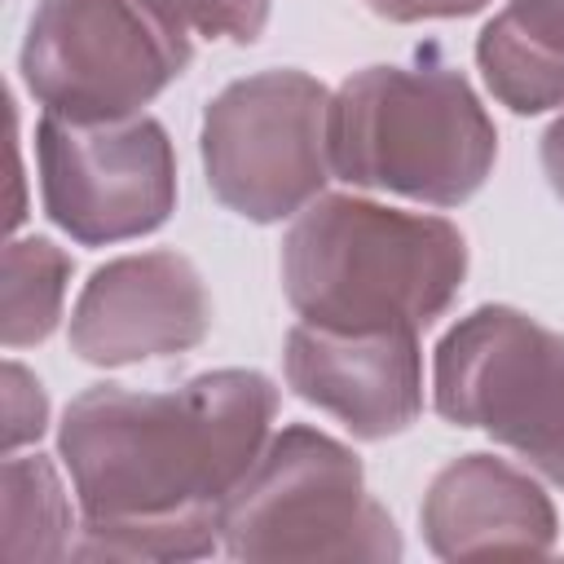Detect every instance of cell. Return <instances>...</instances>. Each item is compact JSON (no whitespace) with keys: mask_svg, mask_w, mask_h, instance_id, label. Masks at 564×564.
Returning <instances> with one entry per match:
<instances>
[{"mask_svg":"<svg viewBox=\"0 0 564 564\" xmlns=\"http://www.w3.org/2000/svg\"><path fill=\"white\" fill-rule=\"evenodd\" d=\"M436 414L489 432L551 485H564V335L538 317L485 304L467 313L432 361Z\"/></svg>","mask_w":564,"mask_h":564,"instance_id":"6","label":"cell"},{"mask_svg":"<svg viewBox=\"0 0 564 564\" xmlns=\"http://www.w3.org/2000/svg\"><path fill=\"white\" fill-rule=\"evenodd\" d=\"M220 546L251 564L401 560V533L370 498L348 445L282 427L220 502Z\"/></svg>","mask_w":564,"mask_h":564,"instance_id":"4","label":"cell"},{"mask_svg":"<svg viewBox=\"0 0 564 564\" xmlns=\"http://www.w3.org/2000/svg\"><path fill=\"white\" fill-rule=\"evenodd\" d=\"M467 278L463 234L423 212L317 194L282 238L291 308L330 330H427Z\"/></svg>","mask_w":564,"mask_h":564,"instance_id":"2","label":"cell"},{"mask_svg":"<svg viewBox=\"0 0 564 564\" xmlns=\"http://www.w3.org/2000/svg\"><path fill=\"white\" fill-rule=\"evenodd\" d=\"M542 172H546V181H551V189L564 198V115L546 128V137H542Z\"/></svg>","mask_w":564,"mask_h":564,"instance_id":"19","label":"cell"},{"mask_svg":"<svg viewBox=\"0 0 564 564\" xmlns=\"http://www.w3.org/2000/svg\"><path fill=\"white\" fill-rule=\"evenodd\" d=\"M489 93L516 115L564 106V0H507L476 40Z\"/></svg>","mask_w":564,"mask_h":564,"instance_id":"12","label":"cell"},{"mask_svg":"<svg viewBox=\"0 0 564 564\" xmlns=\"http://www.w3.org/2000/svg\"><path fill=\"white\" fill-rule=\"evenodd\" d=\"M194 48L163 0H40L22 40V79L44 115L123 119L154 101Z\"/></svg>","mask_w":564,"mask_h":564,"instance_id":"5","label":"cell"},{"mask_svg":"<svg viewBox=\"0 0 564 564\" xmlns=\"http://www.w3.org/2000/svg\"><path fill=\"white\" fill-rule=\"evenodd\" d=\"M66 282H70V256L57 242L31 234L4 247V282H0L4 348H26L53 335L62 317Z\"/></svg>","mask_w":564,"mask_h":564,"instance_id":"14","label":"cell"},{"mask_svg":"<svg viewBox=\"0 0 564 564\" xmlns=\"http://www.w3.org/2000/svg\"><path fill=\"white\" fill-rule=\"evenodd\" d=\"M44 423H48V397L40 379L26 366L4 361V454H18V445L35 441Z\"/></svg>","mask_w":564,"mask_h":564,"instance_id":"17","label":"cell"},{"mask_svg":"<svg viewBox=\"0 0 564 564\" xmlns=\"http://www.w3.org/2000/svg\"><path fill=\"white\" fill-rule=\"evenodd\" d=\"M278 388L260 370H207L172 392L101 383L66 405L57 449L93 520L220 507L269 445Z\"/></svg>","mask_w":564,"mask_h":564,"instance_id":"1","label":"cell"},{"mask_svg":"<svg viewBox=\"0 0 564 564\" xmlns=\"http://www.w3.org/2000/svg\"><path fill=\"white\" fill-rule=\"evenodd\" d=\"M216 542H220V507L123 516V520L84 516V529L70 555L79 560H198V555H212Z\"/></svg>","mask_w":564,"mask_h":564,"instance_id":"15","label":"cell"},{"mask_svg":"<svg viewBox=\"0 0 564 564\" xmlns=\"http://www.w3.org/2000/svg\"><path fill=\"white\" fill-rule=\"evenodd\" d=\"M0 560L4 564H44L70 555V502L57 480V467L44 454H9L0 476Z\"/></svg>","mask_w":564,"mask_h":564,"instance_id":"13","label":"cell"},{"mask_svg":"<svg viewBox=\"0 0 564 564\" xmlns=\"http://www.w3.org/2000/svg\"><path fill=\"white\" fill-rule=\"evenodd\" d=\"M286 383L361 441L405 432L423 410V357L410 330H330L300 322L286 335Z\"/></svg>","mask_w":564,"mask_h":564,"instance_id":"10","label":"cell"},{"mask_svg":"<svg viewBox=\"0 0 564 564\" xmlns=\"http://www.w3.org/2000/svg\"><path fill=\"white\" fill-rule=\"evenodd\" d=\"M212 330L198 269L176 251H141L101 264L70 313V352L88 366H137L172 357Z\"/></svg>","mask_w":564,"mask_h":564,"instance_id":"9","label":"cell"},{"mask_svg":"<svg viewBox=\"0 0 564 564\" xmlns=\"http://www.w3.org/2000/svg\"><path fill=\"white\" fill-rule=\"evenodd\" d=\"M388 22H423V18H467L489 0H366Z\"/></svg>","mask_w":564,"mask_h":564,"instance_id":"18","label":"cell"},{"mask_svg":"<svg viewBox=\"0 0 564 564\" xmlns=\"http://www.w3.org/2000/svg\"><path fill=\"white\" fill-rule=\"evenodd\" d=\"M494 159V119L436 57L366 66L330 93V172L348 185L458 207L485 185Z\"/></svg>","mask_w":564,"mask_h":564,"instance_id":"3","label":"cell"},{"mask_svg":"<svg viewBox=\"0 0 564 564\" xmlns=\"http://www.w3.org/2000/svg\"><path fill=\"white\" fill-rule=\"evenodd\" d=\"M423 538L441 560H533L555 546V507L542 485L507 458L463 454L427 485Z\"/></svg>","mask_w":564,"mask_h":564,"instance_id":"11","label":"cell"},{"mask_svg":"<svg viewBox=\"0 0 564 564\" xmlns=\"http://www.w3.org/2000/svg\"><path fill=\"white\" fill-rule=\"evenodd\" d=\"M189 31L251 44L269 22V0H163Z\"/></svg>","mask_w":564,"mask_h":564,"instance_id":"16","label":"cell"},{"mask_svg":"<svg viewBox=\"0 0 564 564\" xmlns=\"http://www.w3.org/2000/svg\"><path fill=\"white\" fill-rule=\"evenodd\" d=\"M203 172L242 220L304 212L330 181V93L304 70L234 79L203 115Z\"/></svg>","mask_w":564,"mask_h":564,"instance_id":"7","label":"cell"},{"mask_svg":"<svg viewBox=\"0 0 564 564\" xmlns=\"http://www.w3.org/2000/svg\"><path fill=\"white\" fill-rule=\"evenodd\" d=\"M40 194L57 229L84 247L154 234L176 207V154L159 119H62L35 128Z\"/></svg>","mask_w":564,"mask_h":564,"instance_id":"8","label":"cell"}]
</instances>
